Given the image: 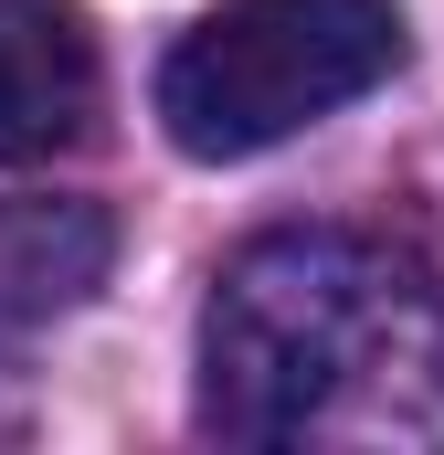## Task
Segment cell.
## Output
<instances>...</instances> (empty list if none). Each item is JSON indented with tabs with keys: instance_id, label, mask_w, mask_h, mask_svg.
Here are the masks:
<instances>
[{
	"instance_id": "cell-4",
	"label": "cell",
	"mask_w": 444,
	"mask_h": 455,
	"mask_svg": "<svg viewBox=\"0 0 444 455\" xmlns=\"http://www.w3.org/2000/svg\"><path fill=\"white\" fill-rule=\"evenodd\" d=\"M116 223L96 202H0V349L43 339L107 286Z\"/></svg>"
},
{
	"instance_id": "cell-2",
	"label": "cell",
	"mask_w": 444,
	"mask_h": 455,
	"mask_svg": "<svg viewBox=\"0 0 444 455\" xmlns=\"http://www.w3.org/2000/svg\"><path fill=\"white\" fill-rule=\"evenodd\" d=\"M392 64H402L392 0H222L170 43L159 116L191 159H254L318 116L360 107Z\"/></svg>"
},
{
	"instance_id": "cell-1",
	"label": "cell",
	"mask_w": 444,
	"mask_h": 455,
	"mask_svg": "<svg viewBox=\"0 0 444 455\" xmlns=\"http://www.w3.org/2000/svg\"><path fill=\"white\" fill-rule=\"evenodd\" d=\"M202 424L233 445H444V275L381 233H254L202 307Z\"/></svg>"
},
{
	"instance_id": "cell-3",
	"label": "cell",
	"mask_w": 444,
	"mask_h": 455,
	"mask_svg": "<svg viewBox=\"0 0 444 455\" xmlns=\"http://www.w3.org/2000/svg\"><path fill=\"white\" fill-rule=\"evenodd\" d=\"M107 64L75 0H0V170H32L96 127Z\"/></svg>"
}]
</instances>
